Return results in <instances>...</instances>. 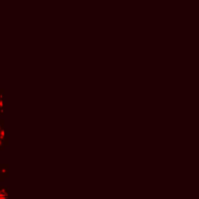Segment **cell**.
Segmentation results:
<instances>
[{
    "mask_svg": "<svg viewBox=\"0 0 199 199\" xmlns=\"http://www.w3.org/2000/svg\"><path fill=\"white\" fill-rule=\"evenodd\" d=\"M0 199H7V196L4 192H0Z\"/></svg>",
    "mask_w": 199,
    "mask_h": 199,
    "instance_id": "6da1fadb",
    "label": "cell"
}]
</instances>
